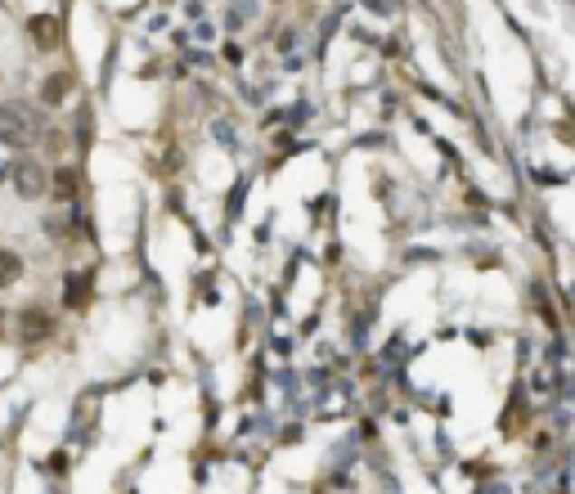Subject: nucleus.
Listing matches in <instances>:
<instances>
[{
    "mask_svg": "<svg viewBox=\"0 0 575 494\" xmlns=\"http://www.w3.org/2000/svg\"><path fill=\"white\" fill-rule=\"evenodd\" d=\"M36 139H45V122L32 104H0V144L9 148H32Z\"/></svg>",
    "mask_w": 575,
    "mask_h": 494,
    "instance_id": "f257e3e1",
    "label": "nucleus"
},
{
    "mask_svg": "<svg viewBox=\"0 0 575 494\" xmlns=\"http://www.w3.org/2000/svg\"><path fill=\"white\" fill-rule=\"evenodd\" d=\"M9 185H14V194H18V198H45V194H50V176H45V166H41V162H32V157L14 162Z\"/></svg>",
    "mask_w": 575,
    "mask_h": 494,
    "instance_id": "f03ea898",
    "label": "nucleus"
},
{
    "mask_svg": "<svg viewBox=\"0 0 575 494\" xmlns=\"http://www.w3.org/2000/svg\"><path fill=\"white\" fill-rule=\"evenodd\" d=\"M50 333H54V315H45V310H27V315H18V342L36 347V342H45Z\"/></svg>",
    "mask_w": 575,
    "mask_h": 494,
    "instance_id": "7ed1b4c3",
    "label": "nucleus"
},
{
    "mask_svg": "<svg viewBox=\"0 0 575 494\" xmlns=\"http://www.w3.org/2000/svg\"><path fill=\"white\" fill-rule=\"evenodd\" d=\"M27 32H32V45H36V50H54V45H59V18H54V14H36V18L27 23Z\"/></svg>",
    "mask_w": 575,
    "mask_h": 494,
    "instance_id": "20e7f679",
    "label": "nucleus"
},
{
    "mask_svg": "<svg viewBox=\"0 0 575 494\" xmlns=\"http://www.w3.org/2000/svg\"><path fill=\"white\" fill-rule=\"evenodd\" d=\"M18 279H23V256L9 252V247H0V288H14Z\"/></svg>",
    "mask_w": 575,
    "mask_h": 494,
    "instance_id": "39448f33",
    "label": "nucleus"
},
{
    "mask_svg": "<svg viewBox=\"0 0 575 494\" xmlns=\"http://www.w3.org/2000/svg\"><path fill=\"white\" fill-rule=\"evenodd\" d=\"M63 301H68L72 310H81V306L91 301V274H72V279H68V292H63Z\"/></svg>",
    "mask_w": 575,
    "mask_h": 494,
    "instance_id": "423d86ee",
    "label": "nucleus"
},
{
    "mask_svg": "<svg viewBox=\"0 0 575 494\" xmlns=\"http://www.w3.org/2000/svg\"><path fill=\"white\" fill-rule=\"evenodd\" d=\"M72 90V77L68 72H59V77H50L45 86H41V104H63V95Z\"/></svg>",
    "mask_w": 575,
    "mask_h": 494,
    "instance_id": "0eeeda50",
    "label": "nucleus"
},
{
    "mask_svg": "<svg viewBox=\"0 0 575 494\" xmlns=\"http://www.w3.org/2000/svg\"><path fill=\"white\" fill-rule=\"evenodd\" d=\"M59 194H63V198L77 194V171H59Z\"/></svg>",
    "mask_w": 575,
    "mask_h": 494,
    "instance_id": "6e6552de",
    "label": "nucleus"
}]
</instances>
